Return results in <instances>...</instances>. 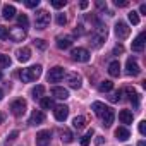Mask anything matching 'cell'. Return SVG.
I'll return each instance as SVG.
<instances>
[{
  "label": "cell",
  "instance_id": "6da1fadb",
  "mask_svg": "<svg viewBox=\"0 0 146 146\" xmlns=\"http://www.w3.org/2000/svg\"><path fill=\"white\" fill-rule=\"evenodd\" d=\"M41 76V65H33L28 69H23L19 72V78L23 79V83H33Z\"/></svg>",
  "mask_w": 146,
  "mask_h": 146
},
{
  "label": "cell",
  "instance_id": "7a4b0ae2",
  "mask_svg": "<svg viewBox=\"0 0 146 146\" xmlns=\"http://www.w3.org/2000/svg\"><path fill=\"white\" fill-rule=\"evenodd\" d=\"M48 24H50V14L46 11H43V9L36 11V14H35V26L38 29H45Z\"/></svg>",
  "mask_w": 146,
  "mask_h": 146
},
{
  "label": "cell",
  "instance_id": "3957f363",
  "mask_svg": "<svg viewBox=\"0 0 146 146\" xmlns=\"http://www.w3.org/2000/svg\"><path fill=\"white\" fill-rule=\"evenodd\" d=\"M70 58L76 60V62H90V52L83 46H78V48H72L70 52Z\"/></svg>",
  "mask_w": 146,
  "mask_h": 146
},
{
  "label": "cell",
  "instance_id": "277c9868",
  "mask_svg": "<svg viewBox=\"0 0 146 146\" xmlns=\"http://www.w3.org/2000/svg\"><path fill=\"white\" fill-rule=\"evenodd\" d=\"M91 38H93V46L100 48V46L103 45L105 38H107V28H103V26L98 24V28H95V33H93Z\"/></svg>",
  "mask_w": 146,
  "mask_h": 146
},
{
  "label": "cell",
  "instance_id": "5b68a950",
  "mask_svg": "<svg viewBox=\"0 0 146 146\" xmlns=\"http://www.w3.org/2000/svg\"><path fill=\"white\" fill-rule=\"evenodd\" d=\"M26 108H28V103H26V100H23V98L12 102V105H11V110H12V115H14V117H23V115L26 113Z\"/></svg>",
  "mask_w": 146,
  "mask_h": 146
},
{
  "label": "cell",
  "instance_id": "8992f818",
  "mask_svg": "<svg viewBox=\"0 0 146 146\" xmlns=\"http://www.w3.org/2000/svg\"><path fill=\"white\" fill-rule=\"evenodd\" d=\"M115 35H117L119 40H125V38L131 35V28H129L124 21H119V23L115 24Z\"/></svg>",
  "mask_w": 146,
  "mask_h": 146
},
{
  "label": "cell",
  "instance_id": "52a82bcc",
  "mask_svg": "<svg viewBox=\"0 0 146 146\" xmlns=\"http://www.w3.org/2000/svg\"><path fill=\"white\" fill-rule=\"evenodd\" d=\"M62 78H64V67H60V65H57V67L50 69L48 76H46L48 83H58V81H60Z\"/></svg>",
  "mask_w": 146,
  "mask_h": 146
},
{
  "label": "cell",
  "instance_id": "ba28073f",
  "mask_svg": "<svg viewBox=\"0 0 146 146\" xmlns=\"http://www.w3.org/2000/svg\"><path fill=\"white\" fill-rule=\"evenodd\" d=\"M52 141V132L50 131H40L36 134V146H48Z\"/></svg>",
  "mask_w": 146,
  "mask_h": 146
},
{
  "label": "cell",
  "instance_id": "9c48e42d",
  "mask_svg": "<svg viewBox=\"0 0 146 146\" xmlns=\"http://www.w3.org/2000/svg\"><path fill=\"white\" fill-rule=\"evenodd\" d=\"M125 69H127V74H129V76H139V72H141V67L137 65V62H136L132 57L127 58V62H125Z\"/></svg>",
  "mask_w": 146,
  "mask_h": 146
},
{
  "label": "cell",
  "instance_id": "30bf717a",
  "mask_svg": "<svg viewBox=\"0 0 146 146\" xmlns=\"http://www.w3.org/2000/svg\"><path fill=\"white\" fill-rule=\"evenodd\" d=\"M53 115H55V119H57L58 122H64V120L67 119V115H69V107H67V105H58V107H55Z\"/></svg>",
  "mask_w": 146,
  "mask_h": 146
},
{
  "label": "cell",
  "instance_id": "8fae6325",
  "mask_svg": "<svg viewBox=\"0 0 146 146\" xmlns=\"http://www.w3.org/2000/svg\"><path fill=\"white\" fill-rule=\"evenodd\" d=\"M67 83H69L70 88L79 90L81 88V76L78 74V72H69L67 74Z\"/></svg>",
  "mask_w": 146,
  "mask_h": 146
},
{
  "label": "cell",
  "instance_id": "7c38bea8",
  "mask_svg": "<svg viewBox=\"0 0 146 146\" xmlns=\"http://www.w3.org/2000/svg\"><path fill=\"white\" fill-rule=\"evenodd\" d=\"M9 36H11L14 41H23V40L26 38V31H24L23 28L16 26V28H11V29H9Z\"/></svg>",
  "mask_w": 146,
  "mask_h": 146
},
{
  "label": "cell",
  "instance_id": "4fadbf2b",
  "mask_svg": "<svg viewBox=\"0 0 146 146\" xmlns=\"http://www.w3.org/2000/svg\"><path fill=\"white\" fill-rule=\"evenodd\" d=\"M113 119H115V112H113L110 107H107V108H105V112L102 113L103 125H105V127H110V125H112V122H113Z\"/></svg>",
  "mask_w": 146,
  "mask_h": 146
},
{
  "label": "cell",
  "instance_id": "5bb4252c",
  "mask_svg": "<svg viewBox=\"0 0 146 146\" xmlns=\"http://www.w3.org/2000/svg\"><path fill=\"white\" fill-rule=\"evenodd\" d=\"M16 55H17V60L19 62H28L29 58H31V48H28V46H24V48H19L17 52H16Z\"/></svg>",
  "mask_w": 146,
  "mask_h": 146
},
{
  "label": "cell",
  "instance_id": "9a60e30c",
  "mask_svg": "<svg viewBox=\"0 0 146 146\" xmlns=\"http://www.w3.org/2000/svg\"><path fill=\"white\" fill-rule=\"evenodd\" d=\"M144 50V33H139L137 38L132 41V52H143Z\"/></svg>",
  "mask_w": 146,
  "mask_h": 146
},
{
  "label": "cell",
  "instance_id": "2e32d148",
  "mask_svg": "<svg viewBox=\"0 0 146 146\" xmlns=\"http://www.w3.org/2000/svg\"><path fill=\"white\" fill-rule=\"evenodd\" d=\"M52 95H53V98H57V100H67V98H69V91H67L65 88H60V86H55V88L52 90Z\"/></svg>",
  "mask_w": 146,
  "mask_h": 146
},
{
  "label": "cell",
  "instance_id": "e0dca14e",
  "mask_svg": "<svg viewBox=\"0 0 146 146\" xmlns=\"http://www.w3.org/2000/svg\"><path fill=\"white\" fill-rule=\"evenodd\" d=\"M132 119H134V115H132V110H120L119 112V120L122 122V124H132Z\"/></svg>",
  "mask_w": 146,
  "mask_h": 146
},
{
  "label": "cell",
  "instance_id": "ac0fdd59",
  "mask_svg": "<svg viewBox=\"0 0 146 146\" xmlns=\"http://www.w3.org/2000/svg\"><path fill=\"white\" fill-rule=\"evenodd\" d=\"M45 120V113L41 112V110H35L33 113H31V117H29V124L31 125H38V124H41Z\"/></svg>",
  "mask_w": 146,
  "mask_h": 146
},
{
  "label": "cell",
  "instance_id": "d6986e66",
  "mask_svg": "<svg viewBox=\"0 0 146 146\" xmlns=\"http://www.w3.org/2000/svg\"><path fill=\"white\" fill-rule=\"evenodd\" d=\"M108 74L112 78H119L120 76V62L119 60H113L108 64Z\"/></svg>",
  "mask_w": 146,
  "mask_h": 146
},
{
  "label": "cell",
  "instance_id": "ffe728a7",
  "mask_svg": "<svg viewBox=\"0 0 146 146\" xmlns=\"http://www.w3.org/2000/svg\"><path fill=\"white\" fill-rule=\"evenodd\" d=\"M2 16H4V19H14V16H16V7L14 5H4V11H2Z\"/></svg>",
  "mask_w": 146,
  "mask_h": 146
},
{
  "label": "cell",
  "instance_id": "44dd1931",
  "mask_svg": "<svg viewBox=\"0 0 146 146\" xmlns=\"http://www.w3.org/2000/svg\"><path fill=\"white\" fill-rule=\"evenodd\" d=\"M115 137H117L119 141H125V139L131 137V134H129L127 127H117V129H115Z\"/></svg>",
  "mask_w": 146,
  "mask_h": 146
},
{
  "label": "cell",
  "instance_id": "7402d4cb",
  "mask_svg": "<svg viewBox=\"0 0 146 146\" xmlns=\"http://www.w3.org/2000/svg\"><path fill=\"white\" fill-rule=\"evenodd\" d=\"M70 45H72L70 38H64V36H58L57 38V46L60 50H67V48H70Z\"/></svg>",
  "mask_w": 146,
  "mask_h": 146
},
{
  "label": "cell",
  "instance_id": "603a6c76",
  "mask_svg": "<svg viewBox=\"0 0 146 146\" xmlns=\"http://www.w3.org/2000/svg\"><path fill=\"white\" fill-rule=\"evenodd\" d=\"M125 93L129 95V100L134 103V107H137V105H139V93H137L134 88H127V90H125Z\"/></svg>",
  "mask_w": 146,
  "mask_h": 146
},
{
  "label": "cell",
  "instance_id": "cb8c5ba5",
  "mask_svg": "<svg viewBox=\"0 0 146 146\" xmlns=\"http://www.w3.org/2000/svg\"><path fill=\"white\" fill-rule=\"evenodd\" d=\"M40 105H41V108H45V110L55 108V105H53V100H52L50 96H43V98H40Z\"/></svg>",
  "mask_w": 146,
  "mask_h": 146
},
{
  "label": "cell",
  "instance_id": "d4e9b609",
  "mask_svg": "<svg viewBox=\"0 0 146 146\" xmlns=\"http://www.w3.org/2000/svg\"><path fill=\"white\" fill-rule=\"evenodd\" d=\"M105 103H102V102H95L93 105H91V110L95 112V115H98V117H102V113L105 112Z\"/></svg>",
  "mask_w": 146,
  "mask_h": 146
},
{
  "label": "cell",
  "instance_id": "484cf974",
  "mask_svg": "<svg viewBox=\"0 0 146 146\" xmlns=\"http://www.w3.org/2000/svg\"><path fill=\"white\" fill-rule=\"evenodd\" d=\"M43 93H45V86H41V84H38V86H35L33 90H31V96L36 100V98H43Z\"/></svg>",
  "mask_w": 146,
  "mask_h": 146
},
{
  "label": "cell",
  "instance_id": "4316f807",
  "mask_svg": "<svg viewBox=\"0 0 146 146\" xmlns=\"http://www.w3.org/2000/svg\"><path fill=\"white\" fill-rule=\"evenodd\" d=\"M84 124H86V119H84L83 115H78V117H74V120H72V125H74V129H83Z\"/></svg>",
  "mask_w": 146,
  "mask_h": 146
},
{
  "label": "cell",
  "instance_id": "83f0119b",
  "mask_svg": "<svg viewBox=\"0 0 146 146\" xmlns=\"http://www.w3.org/2000/svg\"><path fill=\"white\" fill-rule=\"evenodd\" d=\"M17 23H19V28H23L24 31H26V28L29 26V19H28L26 14H19V16H17Z\"/></svg>",
  "mask_w": 146,
  "mask_h": 146
},
{
  "label": "cell",
  "instance_id": "f1b7e54d",
  "mask_svg": "<svg viewBox=\"0 0 146 146\" xmlns=\"http://www.w3.org/2000/svg\"><path fill=\"white\" fill-rule=\"evenodd\" d=\"M112 88H113V83L112 81H102L100 83V86H98V90L102 91V93H107V91H112Z\"/></svg>",
  "mask_w": 146,
  "mask_h": 146
},
{
  "label": "cell",
  "instance_id": "f546056e",
  "mask_svg": "<svg viewBox=\"0 0 146 146\" xmlns=\"http://www.w3.org/2000/svg\"><path fill=\"white\" fill-rule=\"evenodd\" d=\"M60 134H62V141L64 143H72V141H74V136H72V132L69 129H64Z\"/></svg>",
  "mask_w": 146,
  "mask_h": 146
},
{
  "label": "cell",
  "instance_id": "4dcf8cb0",
  "mask_svg": "<svg viewBox=\"0 0 146 146\" xmlns=\"http://www.w3.org/2000/svg\"><path fill=\"white\" fill-rule=\"evenodd\" d=\"M91 136H93V129H90V131L81 137V146H88V144H90V141H91Z\"/></svg>",
  "mask_w": 146,
  "mask_h": 146
},
{
  "label": "cell",
  "instance_id": "1f68e13d",
  "mask_svg": "<svg viewBox=\"0 0 146 146\" xmlns=\"http://www.w3.org/2000/svg\"><path fill=\"white\" fill-rule=\"evenodd\" d=\"M11 65V57L5 53H0V67H9Z\"/></svg>",
  "mask_w": 146,
  "mask_h": 146
},
{
  "label": "cell",
  "instance_id": "d6a6232c",
  "mask_svg": "<svg viewBox=\"0 0 146 146\" xmlns=\"http://www.w3.org/2000/svg\"><path fill=\"white\" fill-rule=\"evenodd\" d=\"M129 21L136 26V24H139V14L136 12V11H132V12H129Z\"/></svg>",
  "mask_w": 146,
  "mask_h": 146
},
{
  "label": "cell",
  "instance_id": "836d02e7",
  "mask_svg": "<svg viewBox=\"0 0 146 146\" xmlns=\"http://www.w3.org/2000/svg\"><path fill=\"white\" fill-rule=\"evenodd\" d=\"M65 0H52V7L53 9H62V7H65Z\"/></svg>",
  "mask_w": 146,
  "mask_h": 146
},
{
  "label": "cell",
  "instance_id": "e575fe53",
  "mask_svg": "<svg viewBox=\"0 0 146 146\" xmlns=\"http://www.w3.org/2000/svg\"><path fill=\"white\" fill-rule=\"evenodd\" d=\"M7 38H9V29L0 24V40H7Z\"/></svg>",
  "mask_w": 146,
  "mask_h": 146
},
{
  "label": "cell",
  "instance_id": "d590c367",
  "mask_svg": "<svg viewBox=\"0 0 146 146\" xmlns=\"http://www.w3.org/2000/svg\"><path fill=\"white\" fill-rule=\"evenodd\" d=\"M24 5H26V7H29V9H35V7H38V5H40V0H26Z\"/></svg>",
  "mask_w": 146,
  "mask_h": 146
},
{
  "label": "cell",
  "instance_id": "8d00e7d4",
  "mask_svg": "<svg viewBox=\"0 0 146 146\" xmlns=\"http://www.w3.org/2000/svg\"><path fill=\"white\" fill-rule=\"evenodd\" d=\"M65 23H67L65 14H57V24H58V26H64Z\"/></svg>",
  "mask_w": 146,
  "mask_h": 146
},
{
  "label": "cell",
  "instance_id": "74e56055",
  "mask_svg": "<svg viewBox=\"0 0 146 146\" xmlns=\"http://www.w3.org/2000/svg\"><path fill=\"white\" fill-rule=\"evenodd\" d=\"M35 45L40 48V50H45L46 48V43H45V40H41V38H38V40H35Z\"/></svg>",
  "mask_w": 146,
  "mask_h": 146
},
{
  "label": "cell",
  "instance_id": "f35d334b",
  "mask_svg": "<svg viewBox=\"0 0 146 146\" xmlns=\"http://www.w3.org/2000/svg\"><path fill=\"white\" fill-rule=\"evenodd\" d=\"M120 95H122V91H117V93H113V95L110 96V102H113V103H115V102H119V100H120Z\"/></svg>",
  "mask_w": 146,
  "mask_h": 146
},
{
  "label": "cell",
  "instance_id": "ab89813d",
  "mask_svg": "<svg viewBox=\"0 0 146 146\" xmlns=\"http://www.w3.org/2000/svg\"><path fill=\"white\" fill-rule=\"evenodd\" d=\"M139 132H141L143 136L146 134V120H141V122H139Z\"/></svg>",
  "mask_w": 146,
  "mask_h": 146
},
{
  "label": "cell",
  "instance_id": "60d3db41",
  "mask_svg": "<svg viewBox=\"0 0 146 146\" xmlns=\"http://www.w3.org/2000/svg\"><path fill=\"white\" fill-rule=\"evenodd\" d=\"M115 5L117 7H127L129 2H127V0H115Z\"/></svg>",
  "mask_w": 146,
  "mask_h": 146
},
{
  "label": "cell",
  "instance_id": "b9f144b4",
  "mask_svg": "<svg viewBox=\"0 0 146 146\" xmlns=\"http://www.w3.org/2000/svg\"><path fill=\"white\" fill-rule=\"evenodd\" d=\"M17 136H19V132H17V131H14V132H11V136H9V137H7V141H9V143H11V141H14V139H16V137H17Z\"/></svg>",
  "mask_w": 146,
  "mask_h": 146
},
{
  "label": "cell",
  "instance_id": "7bdbcfd3",
  "mask_svg": "<svg viewBox=\"0 0 146 146\" xmlns=\"http://www.w3.org/2000/svg\"><path fill=\"white\" fill-rule=\"evenodd\" d=\"M96 7H98V9H107V2H103V0H98V2H96Z\"/></svg>",
  "mask_w": 146,
  "mask_h": 146
},
{
  "label": "cell",
  "instance_id": "ee69618b",
  "mask_svg": "<svg viewBox=\"0 0 146 146\" xmlns=\"http://www.w3.org/2000/svg\"><path fill=\"white\" fill-rule=\"evenodd\" d=\"M122 52H124V46H122V45H117V46L113 48V53H122Z\"/></svg>",
  "mask_w": 146,
  "mask_h": 146
},
{
  "label": "cell",
  "instance_id": "f6af8a7d",
  "mask_svg": "<svg viewBox=\"0 0 146 146\" xmlns=\"http://www.w3.org/2000/svg\"><path fill=\"white\" fill-rule=\"evenodd\" d=\"M139 12L146 16V4H141V7H139Z\"/></svg>",
  "mask_w": 146,
  "mask_h": 146
},
{
  "label": "cell",
  "instance_id": "bcb514c9",
  "mask_svg": "<svg viewBox=\"0 0 146 146\" xmlns=\"http://www.w3.org/2000/svg\"><path fill=\"white\" fill-rule=\"evenodd\" d=\"M95 143H96V144H102V143H103V137H102V136H98V137L95 139Z\"/></svg>",
  "mask_w": 146,
  "mask_h": 146
},
{
  "label": "cell",
  "instance_id": "7dc6e473",
  "mask_svg": "<svg viewBox=\"0 0 146 146\" xmlns=\"http://www.w3.org/2000/svg\"><path fill=\"white\" fill-rule=\"evenodd\" d=\"M88 5H90V4H88V2H81V4H79V7H81V9H86V7H88Z\"/></svg>",
  "mask_w": 146,
  "mask_h": 146
},
{
  "label": "cell",
  "instance_id": "c3c4849f",
  "mask_svg": "<svg viewBox=\"0 0 146 146\" xmlns=\"http://www.w3.org/2000/svg\"><path fill=\"white\" fill-rule=\"evenodd\" d=\"M137 146H146V143H144V141H139V143H137Z\"/></svg>",
  "mask_w": 146,
  "mask_h": 146
},
{
  "label": "cell",
  "instance_id": "681fc988",
  "mask_svg": "<svg viewBox=\"0 0 146 146\" xmlns=\"http://www.w3.org/2000/svg\"><path fill=\"white\" fill-rule=\"evenodd\" d=\"M2 122H4V115H2V113H0V124H2Z\"/></svg>",
  "mask_w": 146,
  "mask_h": 146
},
{
  "label": "cell",
  "instance_id": "f907efd6",
  "mask_svg": "<svg viewBox=\"0 0 146 146\" xmlns=\"http://www.w3.org/2000/svg\"><path fill=\"white\" fill-rule=\"evenodd\" d=\"M2 98H4V91H2V90H0V100H2Z\"/></svg>",
  "mask_w": 146,
  "mask_h": 146
},
{
  "label": "cell",
  "instance_id": "816d5d0a",
  "mask_svg": "<svg viewBox=\"0 0 146 146\" xmlns=\"http://www.w3.org/2000/svg\"><path fill=\"white\" fill-rule=\"evenodd\" d=\"M0 79H2V72H0Z\"/></svg>",
  "mask_w": 146,
  "mask_h": 146
}]
</instances>
